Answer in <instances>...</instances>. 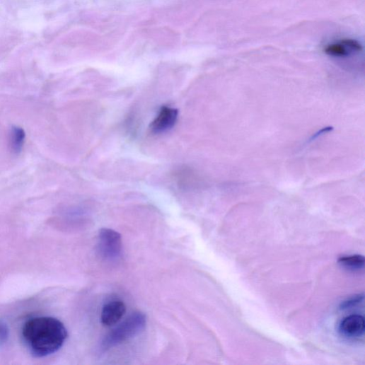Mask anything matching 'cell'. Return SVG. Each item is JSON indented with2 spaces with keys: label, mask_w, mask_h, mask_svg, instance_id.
Here are the masks:
<instances>
[{
  "label": "cell",
  "mask_w": 365,
  "mask_h": 365,
  "mask_svg": "<svg viewBox=\"0 0 365 365\" xmlns=\"http://www.w3.org/2000/svg\"><path fill=\"white\" fill-rule=\"evenodd\" d=\"M10 330L7 323L0 320V347L4 345L8 340Z\"/></svg>",
  "instance_id": "30bf717a"
},
{
  "label": "cell",
  "mask_w": 365,
  "mask_h": 365,
  "mask_svg": "<svg viewBox=\"0 0 365 365\" xmlns=\"http://www.w3.org/2000/svg\"><path fill=\"white\" fill-rule=\"evenodd\" d=\"M23 339L32 354L44 357L57 352L67 338L64 324L52 317L28 320L23 328Z\"/></svg>",
  "instance_id": "6da1fadb"
},
{
  "label": "cell",
  "mask_w": 365,
  "mask_h": 365,
  "mask_svg": "<svg viewBox=\"0 0 365 365\" xmlns=\"http://www.w3.org/2000/svg\"><path fill=\"white\" fill-rule=\"evenodd\" d=\"M177 110L163 107L151 124V129L154 133H161L171 129L178 119Z\"/></svg>",
  "instance_id": "8992f818"
},
{
  "label": "cell",
  "mask_w": 365,
  "mask_h": 365,
  "mask_svg": "<svg viewBox=\"0 0 365 365\" xmlns=\"http://www.w3.org/2000/svg\"><path fill=\"white\" fill-rule=\"evenodd\" d=\"M26 139L25 130L18 126H13L9 134V146L13 153L19 155L24 147Z\"/></svg>",
  "instance_id": "ba28073f"
},
{
  "label": "cell",
  "mask_w": 365,
  "mask_h": 365,
  "mask_svg": "<svg viewBox=\"0 0 365 365\" xmlns=\"http://www.w3.org/2000/svg\"><path fill=\"white\" fill-rule=\"evenodd\" d=\"M361 50V45L353 39H343L340 42L327 45L324 49L325 54L335 57H346Z\"/></svg>",
  "instance_id": "5b68a950"
},
{
  "label": "cell",
  "mask_w": 365,
  "mask_h": 365,
  "mask_svg": "<svg viewBox=\"0 0 365 365\" xmlns=\"http://www.w3.org/2000/svg\"><path fill=\"white\" fill-rule=\"evenodd\" d=\"M364 319L359 315H351L346 317L341 323V332L350 337L361 336L364 332Z\"/></svg>",
  "instance_id": "52a82bcc"
},
{
  "label": "cell",
  "mask_w": 365,
  "mask_h": 365,
  "mask_svg": "<svg viewBox=\"0 0 365 365\" xmlns=\"http://www.w3.org/2000/svg\"><path fill=\"white\" fill-rule=\"evenodd\" d=\"M146 325V316L144 313L132 314L105 337L102 348L108 350L132 339L144 330Z\"/></svg>",
  "instance_id": "7a4b0ae2"
},
{
  "label": "cell",
  "mask_w": 365,
  "mask_h": 365,
  "mask_svg": "<svg viewBox=\"0 0 365 365\" xmlns=\"http://www.w3.org/2000/svg\"><path fill=\"white\" fill-rule=\"evenodd\" d=\"M339 262L344 267L352 269H360L364 265V257L360 255L344 256L339 259Z\"/></svg>",
  "instance_id": "9c48e42d"
},
{
  "label": "cell",
  "mask_w": 365,
  "mask_h": 365,
  "mask_svg": "<svg viewBox=\"0 0 365 365\" xmlns=\"http://www.w3.org/2000/svg\"><path fill=\"white\" fill-rule=\"evenodd\" d=\"M99 247L100 253L106 259H117L121 256L122 251L121 235L112 229H102L99 234Z\"/></svg>",
  "instance_id": "3957f363"
},
{
  "label": "cell",
  "mask_w": 365,
  "mask_h": 365,
  "mask_svg": "<svg viewBox=\"0 0 365 365\" xmlns=\"http://www.w3.org/2000/svg\"><path fill=\"white\" fill-rule=\"evenodd\" d=\"M127 307L122 301L115 300L108 302L103 308L101 322L105 327L117 325L124 316Z\"/></svg>",
  "instance_id": "277c9868"
}]
</instances>
